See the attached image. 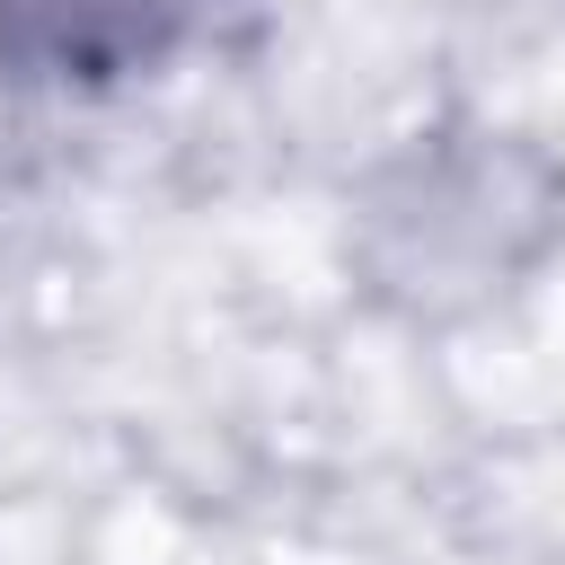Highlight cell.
Wrapping results in <instances>:
<instances>
[{
	"instance_id": "obj_1",
	"label": "cell",
	"mask_w": 565,
	"mask_h": 565,
	"mask_svg": "<svg viewBox=\"0 0 565 565\" xmlns=\"http://www.w3.org/2000/svg\"><path fill=\"white\" fill-rule=\"evenodd\" d=\"M230 9L247 0H0V79L53 97L124 88L221 35Z\"/></svg>"
}]
</instances>
